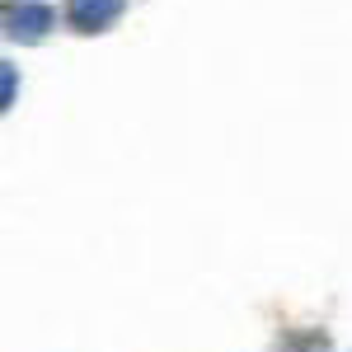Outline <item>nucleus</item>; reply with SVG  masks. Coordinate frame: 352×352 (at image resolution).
I'll use <instances>...</instances> for the list:
<instances>
[{
    "instance_id": "7ed1b4c3",
    "label": "nucleus",
    "mask_w": 352,
    "mask_h": 352,
    "mask_svg": "<svg viewBox=\"0 0 352 352\" xmlns=\"http://www.w3.org/2000/svg\"><path fill=\"white\" fill-rule=\"evenodd\" d=\"M14 104V66H5V109Z\"/></svg>"
},
{
    "instance_id": "f03ea898",
    "label": "nucleus",
    "mask_w": 352,
    "mask_h": 352,
    "mask_svg": "<svg viewBox=\"0 0 352 352\" xmlns=\"http://www.w3.org/2000/svg\"><path fill=\"white\" fill-rule=\"evenodd\" d=\"M127 0H66V24L76 33H109Z\"/></svg>"
},
{
    "instance_id": "f257e3e1",
    "label": "nucleus",
    "mask_w": 352,
    "mask_h": 352,
    "mask_svg": "<svg viewBox=\"0 0 352 352\" xmlns=\"http://www.w3.org/2000/svg\"><path fill=\"white\" fill-rule=\"evenodd\" d=\"M52 5L43 0H10L5 5V38L14 43H43V33L52 28Z\"/></svg>"
}]
</instances>
